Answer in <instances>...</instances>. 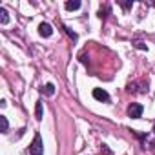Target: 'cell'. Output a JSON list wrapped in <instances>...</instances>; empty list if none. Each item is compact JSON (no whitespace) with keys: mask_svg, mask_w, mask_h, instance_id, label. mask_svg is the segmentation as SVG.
Instances as JSON below:
<instances>
[{"mask_svg":"<svg viewBox=\"0 0 155 155\" xmlns=\"http://www.w3.org/2000/svg\"><path fill=\"white\" fill-rule=\"evenodd\" d=\"M42 151H44L42 137H40V133H35L33 142H31V146H29V153H31V155H42Z\"/></svg>","mask_w":155,"mask_h":155,"instance_id":"obj_1","label":"cell"},{"mask_svg":"<svg viewBox=\"0 0 155 155\" xmlns=\"http://www.w3.org/2000/svg\"><path fill=\"white\" fill-rule=\"evenodd\" d=\"M142 106L140 104H137V102H131L130 104V108H128V115L131 117V119H139L140 115H142Z\"/></svg>","mask_w":155,"mask_h":155,"instance_id":"obj_2","label":"cell"},{"mask_svg":"<svg viewBox=\"0 0 155 155\" xmlns=\"http://www.w3.org/2000/svg\"><path fill=\"white\" fill-rule=\"evenodd\" d=\"M93 97H95L97 101H101V102H110L108 91H104V90H101V88H95V90H93Z\"/></svg>","mask_w":155,"mask_h":155,"instance_id":"obj_3","label":"cell"},{"mask_svg":"<svg viewBox=\"0 0 155 155\" xmlns=\"http://www.w3.org/2000/svg\"><path fill=\"white\" fill-rule=\"evenodd\" d=\"M38 33H40L42 37H51V35H53V28H51L48 22H42V24L38 26Z\"/></svg>","mask_w":155,"mask_h":155,"instance_id":"obj_4","label":"cell"},{"mask_svg":"<svg viewBox=\"0 0 155 155\" xmlns=\"http://www.w3.org/2000/svg\"><path fill=\"white\" fill-rule=\"evenodd\" d=\"M9 22V17H8V11L4 8H0V24H8Z\"/></svg>","mask_w":155,"mask_h":155,"instance_id":"obj_5","label":"cell"},{"mask_svg":"<svg viewBox=\"0 0 155 155\" xmlns=\"http://www.w3.org/2000/svg\"><path fill=\"white\" fill-rule=\"evenodd\" d=\"M79 8H81V2H79V0H73V2H66V9H69V11L79 9Z\"/></svg>","mask_w":155,"mask_h":155,"instance_id":"obj_6","label":"cell"},{"mask_svg":"<svg viewBox=\"0 0 155 155\" xmlns=\"http://www.w3.org/2000/svg\"><path fill=\"white\" fill-rule=\"evenodd\" d=\"M35 117H37V120H42V102H40V101L37 102V108H35Z\"/></svg>","mask_w":155,"mask_h":155,"instance_id":"obj_7","label":"cell"},{"mask_svg":"<svg viewBox=\"0 0 155 155\" xmlns=\"http://www.w3.org/2000/svg\"><path fill=\"white\" fill-rule=\"evenodd\" d=\"M42 91H44L46 95H53V93H55V86H53V84H46Z\"/></svg>","mask_w":155,"mask_h":155,"instance_id":"obj_8","label":"cell"},{"mask_svg":"<svg viewBox=\"0 0 155 155\" xmlns=\"http://www.w3.org/2000/svg\"><path fill=\"white\" fill-rule=\"evenodd\" d=\"M101 155H113V151H111L106 144H102V148H101Z\"/></svg>","mask_w":155,"mask_h":155,"instance_id":"obj_9","label":"cell"},{"mask_svg":"<svg viewBox=\"0 0 155 155\" xmlns=\"http://www.w3.org/2000/svg\"><path fill=\"white\" fill-rule=\"evenodd\" d=\"M0 124H2V131L6 133V131H8V119H6L4 115H2V117H0Z\"/></svg>","mask_w":155,"mask_h":155,"instance_id":"obj_10","label":"cell"},{"mask_svg":"<svg viewBox=\"0 0 155 155\" xmlns=\"http://www.w3.org/2000/svg\"><path fill=\"white\" fill-rule=\"evenodd\" d=\"M120 6H122L124 9H130V8L133 6V2H120Z\"/></svg>","mask_w":155,"mask_h":155,"instance_id":"obj_11","label":"cell"},{"mask_svg":"<svg viewBox=\"0 0 155 155\" xmlns=\"http://www.w3.org/2000/svg\"><path fill=\"white\" fill-rule=\"evenodd\" d=\"M153 133H155V126H153Z\"/></svg>","mask_w":155,"mask_h":155,"instance_id":"obj_12","label":"cell"}]
</instances>
